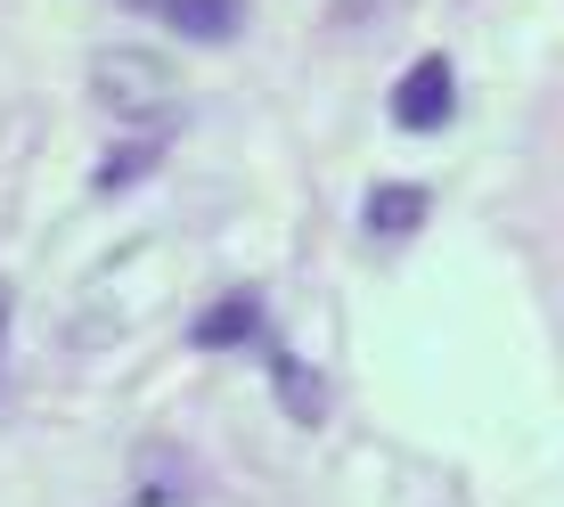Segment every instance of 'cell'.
<instances>
[{
    "label": "cell",
    "instance_id": "cell-5",
    "mask_svg": "<svg viewBox=\"0 0 564 507\" xmlns=\"http://www.w3.org/2000/svg\"><path fill=\"white\" fill-rule=\"evenodd\" d=\"M311 385H319V377H311L303 360H286V353H279V393H286V409H295L303 425H311V418L327 409V393H311Z\"/></svg>",
    "mask_w": 564,
    "mask_h": 507
},
{
    "label": "cell",
    "instance_id": "cell-3",
    "mask_svg": "<svg viewBox=\"0 0 564 507\" xmlns=\"http://www.w3.org/2000/svg\"><path fill=\"white\" fill-rule=\"evenodd\" d=\"M155 9H164L188 42H229V33H238V17H246V0H155Z\"/></svg>",
    "mask_w": 564,
    "mask_h": 507
},
{
    "label": "cell",
    "instance_id": "cell-7",
    "mask_svg": "<svg viewBox=\"0 0 564 507\" xmlns=\"http://www.w3.org/2000/svg\"><path fill=\"white\" fill-rule=\"evenodd\" d=\"M0 344H9V287H0Z\"/></svg>",
    "mask_w": 564,
    "mask_h": 507
},
{
    "label": "cell",
    "instance_id": "cell-2",
    "mask_svg": "<svg viewBox=\"0 0 564 507\" xmlns=\"http://www.w3.org/2000/svg\"><path fill=\"white\" fill-rule=\"evenodd\" d=\"M451 107H458L451 57H417V66L401 74V90H393V123L401 131H442V123H451Z\"/></svg>",
    "mask_w": 564,
    "mask_h": 507
},
{
    "label": "cell",
    "instance_id": "cell-6",
    "mask_svg": "<svg viewBox=\"0 0 564 507\" xmlns=\"http://www.w3.org/2000/svg\"><path fill=\"white\" fill-rule=\"evenodd\" d=\"M246 327H254V303H221V311H213V320L197 327V344H238Z\"/></svg>",
    "mask_w": 564,
    "mask_h": 507
},
{
    "label": "cell",
    "instance_id": "cell-1",
    "mask_svg": "<svg viewBox=\"0 0 564 507\" xmlns=\"http://www.w3.org/2000/svg\"><path fill=\"white\" fill-rule=\"evenodd\" d=\"M90 99H99L115 123H164L181 107V74L155 50H99L90 57Z\"/></svg>",
    "mask_w": 564,
    "mask_h": 507
},
{
    "label": "cell",
    "instance_id": "cell-4",
    "mask_svg": "<svg viewBox=\"0 0 564 507\" xmlns=\"http://www.w3.org/2000/svg\"><path fill=\"white\" fill-rule=\"evenodd\" d=\"M417 222H425V188H410V181H393V188L368 197V229H377V238H410Z\"/></svg>",
    "mask_w": 564,
    "mask_h": 507
}]
</instances>
